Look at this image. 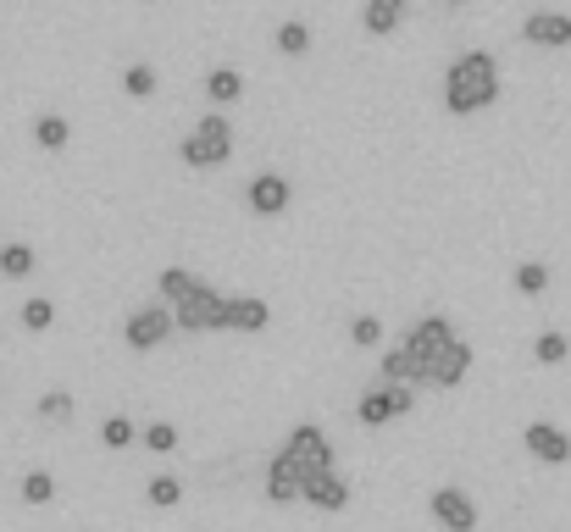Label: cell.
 I'll return each instance as SVG.
<instances>
[{
  "instance_id": "obj_1",
  "label": "cell",
  "mask_w": 571,
  "mask_h": 532,
  "mask_svg": "<svg viewBox=\"0 0 571 532\" xmlns=\"http://www.w3.org/2000/svg\"><path fill=\"white\" fill-rule=\"evenodd\" d=\"M499 101V62L488 51H466L444 73V112L449 117H477Z\"/></svg>"
},
{
  "instance_id": "obj_2",
  "label": "cell",
  "mask_w": 571,
  "mask_h": 532,
  "mask_svg": "<svg viewBox=\"0 0 571 532\" xmlns=\"http://www.w3.org/2000/svg\"><path fill=\"white\" fill-rule=\"evenodd\" d=\"M405 350H411V361H416V388H433V372H438V361L455 350V322L444 316V311H427V316H416L405 333Z\"/></svg>"
},
{
  "instance_id": "obj_3",
  "label": "cell",
  "mask_w": 571,
  "mask_h": 532,
  "mask_svg": "<svg viewBox=\"0 0 571 532\" xmlns=\"http://www.w3.org/2000/svg\"><path fill=\"white\" fill-rule=\"evenodd\" d=\"M300 477H305V488L316 482V477H328V471H339V449H333V438L316 427V421H300V427H289V438H283V449H278Z\"/></svg>"
},
{
  "instance_id": "obj_4",
  "label": "cell",
  "mask_w": 571,
  "mask_h": 532,
  "mask_svg": "<svg viewBox=\"0 0 571 532\" xmlns=\"http://www.w3.org/2000/svg\"><path fill=\"white\" fill-rule=\"evenodd\" d=\"M228 156H233V128H228L222 112L200 117L195 134H184V145H178V161L195 167V173H211V167H222Z\"/></svg>"
},
{
  "instance_id": "obj_5",
  "label": "cell",
  "mask_w": 571,
  "mask_h": 532,
  "mask_svg": "<svg viewBox=\"0 0 571 532\" xmlns=\"http://www.w3.org/2000/svg\"><path fill=\"white\" fill-rule=\"evenodd\" d=\"M173 333H178V316H173V305H167V300L134 305V311L123 316V344H128L134 355H150V350H162Z\"/></svg>"
},
{
  "instance_id": "obj_6",
  "label": "cell",
  "mask_w": 571,
  "mask_h": 532,
  "mask_svg": "<svg viewBox=\"0 0 571 532\" xmlns=\"http://www.w3.org/2000/svg\"><path fill=\"white\" fill-rule=\"evenodd\" d=\"M178 316V333H228V294H217L206 278L195 283V294H184L173 305Z\"/></svg>"
},
{
  "instance_id": "obj_7",
  "label": "cell",
  "mask_w": 571,
  "mask_h": 532,
  "mask_svg": "<svg viewBox=\"0 0 571 532\" xmlns=\"http://www.w3.org/2000/svg\"><path fill=\"white\" fill-rule=\"evenodd\" d=\"M411 410H416V388H405V383H377V388H366L355 399V421L361 427H388V421H399Z\"/></svg>"
},
{
  "instance_id": "obj_8",
  "label": "cell",
  "mask_w": 571,
  "mask_h": 532,
  "mask_svg": "<svg viewBox=\"0 0 571 532\" xmlns=\"http://www.w3.org/2000/svg\"><path fill=\"white\" fill-rule=\"evenodd\" d=\"M427 515L444 526V532H477V504H471V493L466 488H433L427 493Z\"/></svg>"
},
{
  "instance_id": "obj_9",
  "label": "cell",
  "mask_w": 571,
  "mask_h": 532,
  "mask_svg": "<svg viewBox=\"0 0 571 532\" xmlns=\"http://www.w3.org/2000/svg\"><path fill=\"white\" fill-rule=\"evenodd\" d=\"M289 200H294V189H289V178L283 173H256L250 178V189H245V206L256 211V217H283L289 211Z\"/></svg>"
},
{
  "instance_id": "obj_10",
  "label": "cell",
  "mask_w": 571,
  "mask_h": 532,
  "mask_svg": "<svg viewBox=\"0 0 571 532\" xmlns=\"http://www.w3.org/2000/svg\"><path fill=\"white\" fill-rule=\"evenodd\" d=\"M521 444H527V455L543 460V466H565V460H571V432L554 427V421H527V427H521Z\"/></svg>"
},
{
  "instance_id": "obj_11",
  "label": "cell",
  "mask_w": 571,
  "mask_h": 532,
  "mask_svg": "<svg viewBox=\"0 0 571 532\" xmlns=\"http://www.w3.org/2000/svg\"><path fill=\"white\" fill-rule=\"evenodd\" d=\"M272 305L261 294H228V333H267Z\"/></svg>"
},
{
  "instance_id": "obj_12",
  "label": "cell",
  "mask_w": 571,
  "mask_h": 532,
  "mask_svg": "<svg viewBox=\"0 0 571 532\" xmlns=\"http://www.w3.org/2000/svg\"><path fill=\"white\" fill-rule=\"evenodd\" d=\"M521 40L560 51V45H571V18H565V12H532V18L521 23Z\"/></svg>"
},
{
  "instance_id": "obj_13",
  "label": "cell",
  "mask_w": 571,
  "mask_h": 532,
  "mask_svg": "<svg viewBox=\"0 0 571 532\" xmlns=\"http://www.w3.org/2000/svg\"><path fill=\"white\" fill-rule=\"evenodd\" d=\"M267 499H272V504H294V499H305V477H300L283 455L267 460Z\"/></svg>"
},
{
  "instance_id": "obj_14",
  "label": "cell",
  "mask_w": 571,
  "mask_h": 532,
  "mask_svg": "<svg viewBox=\"0 0 571 532\" xmlns=\"http://www.w3.org/2000/svg\"><path fill=\"white\" fill-rule=\"evenodd\" d=\"M305 504H311V510H328V515L350 510V477H344V471H328V477H316V482L305 488Z\"/></svg>"
},
{
  "instance_id": "obj_15",
  "label": "cell",
  "mask_w": 571,
  "mask_h": 532,
  "mask_svg": "<svg viewBox=\"0 0 571 532\" xmlns=\"http://www.w3.org/2000/svg\"><path fill=\"white\" fill-rule=\"evenodd\" d=\"M399 18H405V0H361V29L366 34H394L399 29Z\"/></svg>"
},
{
  "instance_id": "obj_16",
  "label": "cell",
  "mask_w": 571,
  "mask_h": 532,
  "mask_svg": "<svg viewBox=\"0 0 571 532\" xmlns=\"http://www.w3.org/2000/svg\"><path fill=\"white\" fill-rule=\"evenodd\" d=\"M377 383H405V388H416V361H411L405 338H394V344L383 350V361H377Z\"/></svg>"
},
{
  "instance_id": "obj_17",
  "label": "cell",
  "mask_w": 571,
  "mask_h": 532,
  "mask_svg": "<svg viewBox=\"0 0 571 532\" xmlns=\"http://www.w3.org/2000/svg\"><path fill=\"white\" fill-rule=\"evenodd\" d=\"M34 267H40L34 244H23V239H12V244H0V278H12V283H23V278H34Z\"/></svg>"
},
{
  "instance_id": "obj_18",
  "label": "cell",
  "mask_w": 571,
  "mask_h": 532,
  "mask_svg": "<svg viewBox=\"0 0 571 532\" xmlns=\"http://www.w3.org/2000/svg\"><path fill=\"white\" fill-rule=\"evenodd\" d=\"M466 372H471V344L455 338V350H449V355L438 361V372H433V388H460Z\"/></svg>"
},
{
  "instance_id": "obj_19",
  "label": "cell",
  "mask_w": 571,
  "mask_h": 532,
  "mask_svg": "<svg viewBox=\"0 0 571 532\" xmlns=\"http://www.w3.org/2000/svg\"><path fill=\"white\" fill-rule=\"evenodd\" d=\"M206 95H211L217 106H233V101L245 95V73H239V67H211V73H206Z\"/></svg>"
},
{
  "instance_id": "obj_20",
  "label": "cell",
  "mask_w": 571,
  "mask_h": 532,
  "mask_svg": "<svg viewBox=\"0 0 571 532\" xmlns=\"http://www.w3.org/2000/svg\"><path fill=\"white\" fill-rule=\"evenodd\" d=\"M68 139H73V123H68L62 112L34 117V145H40V150H68Z\"/></svg>"
},
{
  "instance_id": "obj_21",
  "label": "cell",
  "mask_w": 571,
  "mask_h": 532,
  "mask_svg": "<svg viewBox=\"0 0 571 532\" xmlns=\"http://www.w3.org/2000/svg\"><path fill=\"white\" fill-rule=\"evenodd\" d=\"M195 283H200V272H189V267H162V272H156V294H162L167 305H178L184 294H195Z\"/></svg>"
},
{
  "instance_id": "obj_22",
  "label": "cell",
  "mask_w": 571,
  "mask_h": 532,
  "mask_svg": "<svg viewBox=\"0 0 571 532\" xmlns=\"http://www.w3.org/2000/svg\"><path fill=\"white\" fill-rule=\"evenodd\" d=\"M34 410H40V421H56V427H68V421L79 416V399H73L68 388H45V394L34 399Z\"/></svg>"
},
{
  "instance_id": "obj_23",
  "label": "cell",
  "mask_w": 571,
  "mask_h": 532,
  "mask_svg": "<svg viewBox=\"0 0 571 532\" xmlns=\"http://www.w3.org/2000/svg\"><path fill=\"white\" fill-rule=\"evenodd\" d=\"M145 499H150L156 510H178V504H184V477H173V471L150 477V482H145Z\"/></svg>"
},
{
  "instance_id": "obj_24",
  "label": "cell",
  "mask_w": 571,
  "mask_h": 532,
  "mask_svg": "<svg viewBox=\"0 0 571 532\" xmlns=\"http://www.w3.org/2000/svg\"><path fill=\"white\" fill-rule=\"evenodd\" d=\"M565 355H571V338H565V333L549 327V333L532 338V361H538V366H565Z\"/></svg>"
},
{
  "instance_id": "obj_25",
  "label": "cell",
  "mask_w": 571,
  "mask_h": 532,
  "mask_svg": "<svg viewBox=\"0 0 571 532\" xmlns=\"http://www.w3.org/2000/svg\"><path fill=\"white\" fill-rule=\"evenodd\" d=\"M139 444L150 455H173V449H184V432L173 421H150V427H139Z\"/></svg>"
},
{
  "instance_id": "obj_26",
  "label": "cell",
  "mask_w": 571,
  "mask_h": 532,
  "mask_svg": "<svg viewBox=\"0 0 571 532\" xmlns=\"http://www.w3.org/2000/svg\"><path fill=\"white\" fill-rule=\"evenodd\" d=\"M272 45H278L283 56H305V51H311V29H305L300 18H289V23H278V34H272Z\"/></svg>"
},
{
  "instance_id": "obj_27",
  "label": "cell",
  "mask_w": 571,
  "mask_h": 532,
  "mask_svg": "<svg viewBox=\"0 0 571 532\" xmlns=\"http://www.w3.org/2000/svg\"><path fill=\"white\" fill-rule=\"evenodd\" d=\"M101 444H106V449H134V444H139L134 416H106V421H101Z\"/></svg>"
},
{
  "instance_id": "obj_28",
  "label": "cell",
  "mask_w": 571,
  "mask_h": 532,
  "mask_svg": "<svg viewBox=\"0 0 571 532\" xmlns=\"http://www.w3.org/2000/svg\"><path fill=\"white\" fill-rule=\"evenodd\" d=\"M18 493H23V504H51V499H56V477H51L45 466H34V471L18 482Z\"/></svg>"
},
{
  "instance_id": "obj_29",
  "label": "cell",
  "mask_w": 571,
  "mask_h": 532,
  "mask_svg": "<svg viewBox=\"0 0 571 532\" xmlns=\"http://www.w3.org/2000/svg\"><path fill=\"white\" fill-rule=\"evenodd\" d=\"M510 278H516V294H527V300H538V294L549 289V267H543V261H521Z\"/></svg>"
},
{
  "instance_id": "obj_30",
  "label": "cell",
  "mask_w": 571,
  "mask_h": 532,
  "mask_svg": "<svg viewBox=\"0 0 571 532\" xmlns=\"http://www.w3.org/2000/svg\"><path fill=\"white\" fill-rule=\"evenodd\" d=\"M123 95L150 101V95H156V67H150V62H134V67L123 73Z\"/></svg>"
},
{
  "instance_id": "obj_31",
  "label": "cell",
  "mask_w": 571,
  "mask_h": 532,
  "mask_svg": "<svg viewBox=\"0 0 571 532\" xmlns=\"http://www.w3.org/2000/svg\"><path fill=\"white\" fill-rule=\"evenodd\" d=\"M51 322H56V305H51V294H34V300L23 305V327H29V333H51Z\"/></svg>"
},
{
  "instance_id": "obj_32",
  "label": "cell",
  "mask_w": 571,
  "mask_h": 532,
  "mask_svg": "<svg viewBox=\"0 0 571 532\" xmlns=\"http://www.w3.org/2000/svg\"><path fill=\"white\" fill-rule=\"evenodd\" d=\"M350 344H355V350H377V344H383V322H377V316H355V322H350Z\"/></svg>"
},
{
  "instance_id": "obj_33",
  "label": "cell",
  "mask_w": 571,
  "mask_h": 532,
  "mask_svg": "<svg viewBox=\"0 0 571 532\" xmlns=\"http://www.w3.org/2000/svg\"><path fill=\"white\" fill-rule=\"evenodd\" d=\"M449 7H460V0H449Z\"/></svg>"
}]
</instances>
